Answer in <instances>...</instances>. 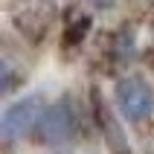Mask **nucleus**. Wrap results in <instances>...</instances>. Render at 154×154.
I'll return each instance as SVG.
<instances>
[{"label":"nucleus","instance_id":"4","mask_svg":"<svg viewBox=\"0 0 154 154\" xmlns=\"http://www.w3.org/2000/svg\"><path fill=\"white\" fill-rule=\"evenodd\" d=\"M12 87H15V73H12V67H9L6 61L0 58V99H3Z\"/></svg>","mask_w":154,"mask_h":154},{"label":"nucleus","instance_id":"3","mask_svg":"<svg viewBox=\"0 0 154 154\" xmlns=\"http://www.w3.org/2000/svg\"><path fill=\"white\" fill-rule=\"evenodd\" d=\"M38 131H41V140L47 146H64L73 137V131H76V111H73V105L55 102L50 108H44Z\"/></svg>","mask_w":154,"mask_h":154},{"label":"nucleus","instance_id":"5","mask_svg":"<svg viewBox=\"0 0 154 154\" xmlns=\"http://www.w3.org/2000/svg\"><path fill=\"white\" fill-rule=\"evenodd\" d=\"M87 3H90V6H96V9H111L116 0H87Z\"/></svg>","mask_w":154,"mask_h":154},{"label":"nucleus","instance_id":"1","mask_svg":"<svg viewBox=\"0 0 154 154\" xmlns=\"http://www.w3.org/2000/svg\"><path fill=\"white\" fill-rule=\"evenodd\" d=\"M116 105H119V113L128 122H143L151 116L154 111V90L146 79L131 76L122 79L119 87H116Z\"/></svg>","mask_w":154,"mask_h":154},{"label":"nucleus","instance_id":"2","mask_svg":"<svg viewBox=\"0 0 154 154\" xmlns=\"http://www.w3.org/2000/svg\"><path fill=\"white\" fill-rule=\"evenodd\" d=\"M41 113H44L41 96H26L23 102H15L0 116V137L3 140H20L23 134H29L41 122Z\"/></svg>","mask_w":154,"mask_h":154}]
</instances>
